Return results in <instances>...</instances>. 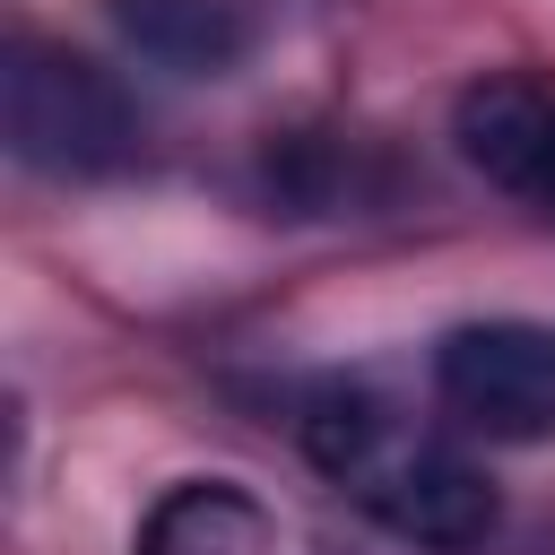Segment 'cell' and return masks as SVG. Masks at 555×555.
Masks as SVG:
<instances>
[{"label":"cell","instance_id":"6","mask_svg":"<svg viewBox=\"0 0 555 555\" xmlns=\"http://www.w3.org/2000/svg\"><path fill=\"white\" fill-rule=\"evenodd\" d=\"M130 555H269V520L225 477H182L147 503Z\"/></svg>","mask_w":555,"mask_h":555},{"label":"cell","instance_id":"5","mask_svg":"<svg viewBox=\"0 0 555 555\" xmlns=\"http://www.w3.org/2000/svg\"><path fill=\"white\" fill-rule=\"evenodd\" d=\"M104 17L139 61L173 78H225L260 35L243 0H104Z\"/></svg>","mask_w":555,"mask_h":555},{"label":"cell","instance_id":"4","mask_svg":"<svg viewBox=\"0 0 555 555\" xmlns=\"http://www.w3.org/2000/svg\"><path fill=\"white\" fill-rule=\"evenodd\" d=\"M451 139L503 199H520L529 217L555 225V78L546 69L468 78L460 104H451Z\"/></svg>","mask_w":555,"mask_h":555},{"label":"cell","instance_id":"3","mask_svg":"<svg viewBox=\"0 0 555 555\" xmlns=\"http://www.w3.org/2000/svg\"><path fill=\"white\" fill-rule=\"evenodd\" d=\"M434 408L477 442H555V321H460V330H442Z\"/></svg>","mask_w":555,"mask_h":555},{"label":"cell","instance_id":"1","mask_svg":"<svg viewBox=\"0 0 555 555\" xmlns=\"http://www.w3.org/2000/svg\"><path fill=\"white\" fill-rule=\"evenodd\" d=\"M295 442L338 494H356L390 538L425 555H477L494 538V477L451 434L390 408L373 382H347V373L312 382L295 399Z\"/></svg>","mask_w":555,"mask_h":555},{"label":"cell","instance_id":"2","mask_svg":"<svg viewBox=\"0 0 555 555\" xmlns=\"http://www.w3.org/2000/svg\"><path fill=\"white\" fill-rule=\"evenodd\" d=\"M139 104L130 87L61 43H17L9 52V156L52 182H104L139 165Z\"/></svg>","mask_w":555,"mask_h":555}]
</instances>
